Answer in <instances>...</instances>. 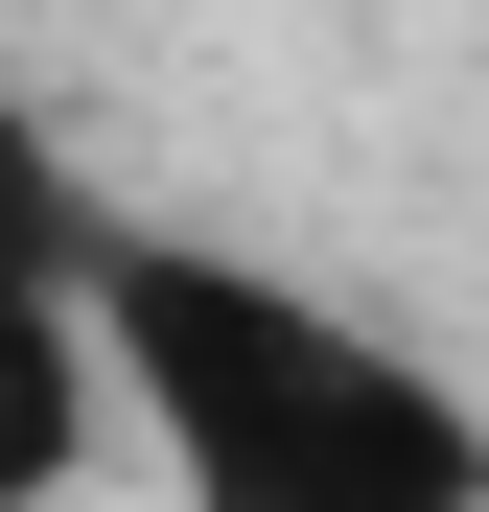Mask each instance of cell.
<instances>
[{
	"mask_svg": "<svg viewBox=\"0 0 489 512\" xmlns=\"http://www.w3.org/2000/svg\"><path fill=\"white\" fill-rule=\"evenodd\" d=\"M94 280V187H70V140L0 94V303H70Z\"/></svg>",
	"mask_w": 489,
	"mask_h": 512,
	"instance_id": "3",
	"label": "cell"
},
{
	"mask_svg": "<svg viewBox=\"0 0 489 512\" xmlns=\"http://www.w3.org/2000/svg\"><path fill=\"white\" fill-rule=\"evenodd\" d=\"M117 443L140 419H117V350H94V280L70 303H0V512H70Z\"/></svg>",
	"mask_w": 489,
	"mask_h": 512,
	"instance_id": "2",
	"label": "cell"
},
{
	"mask_svg": "<svg viewBox=\"0 0 489 512\" xmlns=\"http://www.w3.org/2000/svg\"><path fill=\"white\" fill-rule=\"evenodd\" d=\"M94 350L163 512H489V419L396 326L303 303L280 256L210 233H94Z\"/></svg>",
	"mask_w": 489,
	"mask_h": 512,
	"instance_id": "1",
	"label": "cell"
}]
</instances>
